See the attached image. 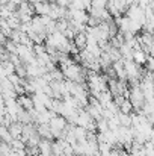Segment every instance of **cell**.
I'll use <instances>...</instances> for the list:
<instances>
[{"label": "cell", "instance_id": "cell-1", "mask_svg": "<svg viewBox=\"0 0 154 156\" xmlns=\"http://www.w3.org/2000/svg\"><path fill=\"white\" fill-rule=\"evenodd\" d=\"M17 56L20 58L23 64H30L35 61V53L32 50V47H27L24 44H17Z\"/></svg>", "mask_w": 154, "mask_h": 156}, {"label": "cell", "instance_id": "cell-2", "mask_svg": "<svg viewBox=\"0 0 154 156\" xmlns=\"http://www.w3.org/2000/svg\"><path fill=\"white\" fill-rule=\"evenodd\" d=\"M51 20H59V18H65L67 17V8H62V6H57L54 2H50V9H49V14Z\"/></svg>", "mask_w": 154, "mask_h": 156}, {"label": "cell", "instance_id": "cell-3", "mask_svg": "<svg viewBox=\"0 0 154 156\" xmlns=\"http://www.w3.org/2000/svg\"><path fill=\"white\" fill-rule=\"evenodd\" d=\"M147 56H148V55L144 52V50L138 49V50H133V52H132V61H133L135 64H138L139 67H144L145 62H147Z\"/></svg>", "mask_w": 154, "mask_h": 156}, {"label": "cell", "instance_id": "cell-4", "mask_svg": "<svg viewBox=\"0 0 154 156\" xmlns=\"http://www.w3.org/2000/svg\"><path fill=\"white\" fill-rule=\"evenodd\" d=\"M8 130H9V133H11V136H12L14 140H18V138H21L23 124H21L20 121H12V123L8 126Z\"/></svg>", "mask_w": 154, "mask_h": 156}, {"label": "cell", "instance_id": "cell-5", "mask_svg": "<svg viewBox=\"0 0 154 156\" xmlns=\"http://www.w3.org/2000/svg\"><path fill=\"white\" fill-rule=\"evenodd\" d=\"M86 40H88V38H86V34H85V32H76V34H74L73 43L76 44V47L79 49V52L85 49V46H86Z\"/></svg>", "mask_w": 154, "mask_h": 156}, {"label": "cell", "instance_id": "cell-6", "mask_svg": "<svg viewBox=\"0 0 154 156\" xmlns=\"http://www.w3.org/2000/svg\"><path fill=\"white\" fill-rule=\"evenodd\" d=\"M33 6V12L36 15H47L49 14V9H50V3L49 2H38Z\"/></svg>", "mask_w": 154, "mask_h": 156}, {"label": "cell", "instance_id": "cell-7", "mask_svg": "<svg viewBox=\"0 0 154 156\" xmlns=\"http://www.w3.org/2000/svg\"><path fill=\"white\" fill-rule=\"evenodd\" d=\"M38 152L44 156H50L51 155V141L41 138L39 140V144H38Z\"/></svg>", "mask_w": 154, "mask_h": 156}, {"label": "cell", "instance_id": "cell-8", "mask_svg": "<svg viewBox=\"0 0 154 156\" xmlns=\"http://www.w3.org/2000/svg\"><path fill=\"white\" fill-rule=\"evenodd\" d=\"M36 133H38L41 138H44V140H49V141H53V140H54L53 135H51L50 129H49V124H38Z\"/></svg>", "mask_w": 154, "mask_h": 156}, {"label": "cell", "instance_id": "cell-9", "mask_svg": "<svg viewBox=\"0 0 154 156\" xmlns=\"http://www.w3.org/2000/svg\"><path fill=\"white\" fill-rule=\"evenodd\" d=\"M17 102L20 103V106L26 111H30L33 108V103H32V97L27 96V94H21L20 97H17Z\"/></svg>", "mask_w": 154, "mask_h": 156}, {"label": "cell", "instance_id": "cell-10", "mask_svg": "<svg viewBox=\"0 0 154 156\" xmlns=\"http://www.w3.org/2000/svg\"><path fill=\"white\" fill-rule=\"evenodd\" d=\"M6 21H8V24H9V27H11L12 30H18V29H20L21 21H20V18H18L17 12H12V14H11V17H9V18H6Z\"/></svg>", "mask_w": 154, "mask_h": 156}, {"label": "cell", "instance_id": "cell-11", "mask_svg": "<svg viewBox=\"0 0 154 156\" xmlns=\"http://www.w3.org/2000/svg\"><path fill=\"white\" fill-rule=\"evenodd\" d=\"M116 117H118V121H119V126H125V127H130L132 123H130V114H122V112H116Z\"/></svg>", "mask_w": 154, "mask_h": 156}, {"label": "cell", "instance_id": "cell-12", "mask_svg": "<svg viewBox=\"0 0 154 156\" xmlns=\"http://www.w3.org/2000/svg\"><path fill=\"white\" fill-rule=\"evenodd\" d=\"M118 109H119V112H122V114H130L132 111H133V105L130 103V100L128 99H124L121 105L118 106Z\"/></svg>", "mask_w": 154, "mask_h": 156}, {"label": "cell", "instance_id": "cell-13", "mask_svg": "<svg viewBox=\"0 0 154 156\" xmlns=\"http://www.w3.org/2000/svg\"><path fill=\"white\" fill-rule=\"evenodd\" d=\"M5 50L9 53V55H17V44L15 43H12L11 40H8L6 43H5Z\"/></svg>", "mask_w": 154, "mask_h": 156}, {"label": "cell", "instance_id": "cell-14", "mask_svg": "<svg viewBox=\"0 0 154 156\" xmlns=\"http://www.w3.org/2000/svg\"><path fill=\"white\" fill-rule=\"evenodd\" d=\"M107 6V0H91L89 8H97V9H104Z\"/></svg>", "mask_w": 154, "mask_h": 156}, {"label": "cell", "instance_id": "cell-15", "mask_svg": "<svg viewBox=\"0 0 154 156\" xmlns=\"http://www.w3.org/2000/svg\"><path fill=\"white\" fill-rule=\"evenodd\" d=\"M97 130L101 132V133H104V132L107 130V121H106L103 117L100 120H97Z\"/></svg>", "mask_w": 154, "mask_h": 156}, {"label": "cell", "instance_id": "cell-16", "mask_svg": "<svg viewBox=\"0 0 154 156\" xmlns=\"http://www.w3.org/2000/svg\"><path fill=\"white\" fill-rule=\"evenodd\" d=\"M8 58H9V53L5 50L3 44H0V61H6Z\"/></svg>", "mask_w": 154, "mask_h": 156}, {"label": "cell", "instance_id": "cell-17", "mask_svg": "<svg viewBox=\"0 0 154 156\" xmlns=\"http://www.w3.org/2000/svg\"><path fill=\"white\" fill-rule=\"evenodd\" d=\"M54 3H56L57 6H62V8H68V6H70V3H71V0H54Z\"/></svg>", "mask_w": 154, "mask_h": 156}, {"label": "cell", "instance_id": "cell-18", "mask_svg": "<svg viewBox=\"0 0 154 156\" xmlns=\"http://www.w3.org/2000/svg\"><path fill=\"white\" fill-rule=\"evenodd\" d=\"M118 155H119V150L112 147V149H110V152H109V156H118Z\"/></svg>", "mask_w": 154, "mask_h": 156}, {"label": "cell", "instance_id": "cell-19", "mask_svg": "<svg viewBox=\"0 0 154 156\" xmlns=\"http://www.w3.org/2000/svg\"><path fill=\"white\" fill-rule=\"evenodd\" d=\"M118 156H130V153H128L127 150H122V149H121V150H119V155H118Z\"/></svg>", "mask_w": 154, "mask_h": 156}, {"label": "cell", "instance_id": "cell-20", "mask_svg": "<svg viewBox=\"0 0 154 156\" xmlns=\"http://www.w3.org/2000/svg\"><path fill=\"white\" fill-rule=\"evenodd\" d=\"M9 2H11V3H14L15 6H18V5H20L21 2H24V0H9Z\"/></svg>", "mask_w": 154, "mask_h": 156}, {"label": "cell", "instance_id": "cell-21", "mask_svg": "<svg viewBox=\"0 0 154 156\" xmlns=\"http://www.w3.org/2000/svg\"><path fill=\"white\" fill-rule=\"evenodd\" d=\"M8 2H9V0H0V5H6Z\"/></svg>", "mask_w": 154, "mask_h": 156}, {"label": "cell", "instance_id": "cell-22", "mask_svg": "<svg viewBox=\"0 0 154 156\" xmlns=\"http://www.w3.org/2000/svg\"><path fill=\"white\" fill-rule=\"evenodd\" d=\"M59 156H65V155H59Z\"/></svg>", "mask_w": 154, "mask_h": 156}]
</instances>
